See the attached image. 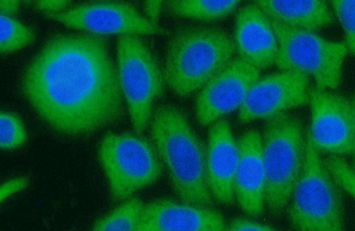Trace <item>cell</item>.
I'll return each instance as SVG.
<instances>
[{"label":"cell","instance_id":"6da1fadb","mask_svg":"<svg viewBox=\"0 0 355 231\" xmlns=\"http://www.w3.org/2000/svg\"><path fill=\"white\" fill-rule=\"evenodd\" d=\"M21 91L40 118L65 135L92 134L123 114L117 69L96 35L51 37L25 69Z\"/></svg>","mask_w":355,"mask_h":231},{"label":"cell","instance_id":"7a4b0ae2","mask_svg":"<svg viewBox=\"0 0 355 231\" xmlns=\"http://www.w3.org/2000/svg\"><path fill=\"white\" fill-rule=\"evenodd\" d=\"M151 136L173 189L184 203L212 207L206 172L207 148L182 110L171 105L158 108L152 116Z\"/></svg>","mask_w":355,"mask_h":231},{"label":"cell","instance_id":"3957f363","mask_svg":"<svg viewBox=\"0 0 355 231\" xmlns=\"http://www.w3.org/2000/svg\"><path fill=\"white\" fill-rule=\"evenodd\" d=\"M234 51V40L220 28H184L168 46L166 82L178 96H189L221 71Z\"/></svg>","mask_w":355,"mask_h":231},{"label":"cell","instance_id":"277c9868","mask_svg":"<svg viewBox=\"0 0 355 231\" xmlns=\"http://www.w3.org/2000/svg\"><path fill=\"white\" fill-rule=\"evenodd\" d=\"M307 134L302 122L290 114L269 120L262 139L266 173L265 204L274 215L293 198L305 166Z\"/></svg>","mask_w":355,"mask_h":231},{"label":"cell","instance_id":"5b68a950","mask_svg":"<svg viewBox=\"0 0 355 231\" xmlns=\"http://www.w3.org/2000/svg\"><path fill=\"white\" fill-rule=\"evenodd\" d=\"M340 187L307 132L305 166L293 195L291 224L297 231H345Z\"/></svg>","mask_w":355,"mask_h":231},{"label":"cell","instance_id":"8992f818","mask_svg":"<svg viewBox=\"0 0 355 231\" xmlns=\"http://www.w3.org/2000/svg\"><path fill=\"white\" fill-rule=\"evenodd\" d=\"M279 49L275 65L283 71H299L315 79L317 87L337 88L342 81L348 49L345 43L323 39L313 31L272 21Z\"/></svg>","mask_w":355,"mask_h":231},{"label":"cell","instance_id":"52a82bcc","mask_svg":"<svg viewBox=\"0 0 355 231\" xmlns=\"http://www.w3.org/2000/svg\"><path fill=\"white\" fill-rule=\"evenodd\" d=\"M98 155L114 200H126L139 189L153 185L163 172L155 148L137 135H107Z\"/></svg>","mask_w":355,"mask_h":231},{"label":"cell","instance_id":"ba28073f","mask_svg":"<svg viewBox=\"0 0 355 231\" xmlns=\"http://www.w3.org/2000/svg\"><path fill=\"white\" fill-rule=\"evenodd\" d=\"M117 74L133 128L141 134L152 119L155 100L164 94V75L150 47L135 35L117 42Z\"/></svg>","mask_w":355,"mask_h":231},{"label":"cell","instance_id":"9c48e42d","mask_svg":"<svg viewBox=\"0 0 355 231\" xmlns=\"http://www.w3.org/2000/svg\"><path fill=\"white\" fill-rule=\"evenodd\" d=\"M44 17L65 26L93 35H163L166 30L152 23L135 6L123 2H92Z\"/></svg>","mask_w":355,"mask_h":231},{"label":"cell","instance_id":"30bf717a","mask_svg":"<svg viewBox=\"0 0 355 231\" xmlns=\"http://www.w3.org/2000/svg\"><path fill=\"white\" fill-rule=\"evenodd\" d=\"M312 128L309 135L319 153L341 157L354 153L355 123L353 103L347 98L313 88L310 91Z\"/></svg>","mask_w":355,"mask_h":231},{"label":"cell","instance_id":"8fae6325","mask_svg":"<svg viewBox=\"0 0 355 231\" xmlns=\"http://www.w3.org/2000/svg\"><path fill=\"white\" fill-rule=\"evenodd\" d=\"M261 71L242 58L231 60L202 88L196 114L202 126L214 124L220 117L239 109L245 102Z\"/></svg>","mask_w":355,"mask_h":231},{"label":"cell","instance_id":"7c38bea8","mask_svg":"<svg viewBox=\"0 0 355 231\" xmlns=\"http://www.w3.org/2000/svg\"><path fill=\"white\" fill-rule=\"evenodd\" d=\"M309 76L283 71L259 78L239 110L241 122L272 119L310 100Z\"/></svg>","mask_w":355,"mask_h":231},{"label":"cell","instance_id":"4fadbf2b","mask_svg":"<svg viewBox=\"0 0 355 231\" xmlns=\"http://www.w3.org/2000/svg\"><path fill=\"white\" fill-rule=\"evenodd\" d=\"M223 215L210 207L159 199L144 205L137 231H225Z\"/></svg>","mask_w":355,"mask_h":231},{"label":"cell","instance_id":"5bb4252c","mask_svg":"<svg viewBox=\"0 0 355 231\" xmlns=\"http://www.w3.org/2000/svg\"><path fill=\"white\" fill-rule=\"evenodd\" d=\"M239 142L226 120H218L209 132L206 172L214 198L222 204L234 201V182L239 164Z\"/></svg>","mask_w":355,"mask_h":231},{"label":"cell","instance_id":"9a60e30c","mask_svg":"<svg viewBox=\"0 0 355 231\" xmlns=\"http://www.w3.org/2000/svg\"><path fill=\"white\" fill-rule=\"evenodd\" d=\"M234 46L240 58L261 69L275 63L279 44L271 19L256 4L241 8L234 28Z\"/></svg>","mask_w":355,"mask_h":231},{"label":"cell","instance_id":"2e32d148","mask_svg":"<svg viewBox=\"0 0 355 231\" xmlns=\"http://www.w3.org/2000/svg\"><path fill=\"white\" fill-rule=\"evenodd\" d=\"M239 164L234 195L244 213L259 216L265 205L266 173L262 154V138L248 131L239 141Z\"/></svg>","mask_w":355,"mask_h":231},{"label":"cell","instance_id":"e0dca14e","mask_svg":"<svg viewBox=\"0 0 355 231\" xmlns=\"http://www.w3.org/2000/svg\"><path fill=\"white\" fill-rule=\"evenodd\" d=\"M255 4L272 21L313 31L333 24L334 17L326 2L322 0L306 1H280V0H259Z\"/></svg>","mask_w":355,"mask_h":231},{"label":"cell","instance_id":"ac0fdd59","mask_svg":"<svg viewBox=\"0 0 355 231\" xmlns=\"http://www.w3.org/2000/svg\"><path fill=\"white\" fill-rule=\"evenodd\" d=\"M240 1H210V0H175L168 4L169 10L179 17L201 21H215L236 10Z\"/></svg>","mask_w":355,"mask_h":231},{"label":"cell","instance_id":"d6986e66","mask_svg":"<svg viewBox=\"0 0 355 231\" xmlns=\"http://www.w3.org/2000/svg\"><path fill=\"white\" fill-rule=\"evenodd\" d=\"M144 208L139 198L128 199L98 221L92 231H137Z\"/></svg>","mask_w":355,"mask_h":231},{"label":"cell","instance_id":"ffe728a7","mask_svg":"<svg viewBox=\"0 0 355 231\" xmlns=\"http://www.w3.org/2000/svg\"><path fill=\"white\" fill-rule=\"evenodd\" d=\"M36 35L31 27L15 19L0 15V51L10 53L31 45Z\"/></svg>","mask_w":355,"mask_h":231},{"label":"cell","instance_id":"44dd1931","mask_svg":"<svg viewBox=\"0 0 355 231\" xmlns=\"http://www.w3.org/2000/svg\"><path fill=\"white\" fill-rule=\"evenodd\" d=\"M26 129L20 118L15 114L4 112L0 113V147L3 151L15 150L26 144Z\"/></svg>","mask_w":355,"mask_h":231},{"label":"cell","instance_id":"7402d4cb","mask_svg":"<svg viewBox=\"0 0 355 231\" xmlns=\"http://www.w3.org/2000/svg\"><path fill=\"white\" fill-rule=\"evenodd\" d=\"M332 6L345 31L348 52L355 55V0H335Z\"/></svg>","mask_w":355,"mask_h":231},{"label":"cell","instance_id":"603a6c76","mask_svg":"<svg viewBox=\"0 0 355 231\" xmlns=\"http://www.w3.org/2000/svg\"><path fill=\"white\" fill-rule=\"evenodd\" d=\"M324 162L338 186L355 200V171L353 167L338 156H329Z\"/></svg>","mask_w":355,"mask_h":231},{"label":"cell","instance_id":"cb8c5ba5","mask_svg":"<svg viewBox=\"0 0 355 231\" xmlns=\"http://www.w3.org/2000/svg\"><path fill=\"white\" fill-rule=\"evenodd\" d=\"M28 185V180L26 177H18V178L6 180L0 188V201L4 203L6 199L12 195L24 191Z\"/></svg>","mask_w":355,"mask_h":231},{"label":"cell","instance_id":"d4e9b609","mask_svg":"<svg viewBox=\"0 0 355 231\" xmlns=\"http://www.w3.org/2000/svg\"><path fill=\"white\" fill-rule=\"evenodd\" d=\"M225 231H278L272 228L264 225V224L256 223V221L243 219L234 220L230 225H227Z\"/></svg>","mask_w":355,"mask_h":231},{"label":"cell","instance_id":"484cf974","mask_svg":"<svg viewBox=\"0 0 355 231\" xmlns=\"http://www.w3.org/2000/svg\"><path fill=\"white\" fill-rule=\"evenodd\" d=\"M71 5V1H64V0H41L34 3V8L37 10L43 11L44 14H53L66 10L67 8Z\"/></svg>","mask_w":355,"mask_h":231},{"label":"cell","instance_id":"4316f807","mask_svg":"<svg viewBox=\"0 0 355 231\" xmlns=\"http://www.w3.org/2000/svg\"><path fill=\"white\" fill-rule=\"evenodd\" d=\"M162 6H163V1L159 0H155V1H146L144 3V10L148 20L152 23L158 24V19L161 14Z\"/></svg>","mask_w":355,"mask_h":231},{"label":"cell","instance_id":"83f0119b","mask_svg":"<svg viewBox=\"0 0 355 231\" xmlns=\"http://www.w3.org/2000/svg\"><path fill=\"white\" fill-rule=\"evenodd\" d=\"M20 6L21 2L17 0H1L0 1V12H1V15L11 17L12 15L18 12Z\"/></svg>","mask_w":355,"mask_h":231},{"label":"cell","instance_id":"f1b7e54d","mask_svg":"<svg viewBox=\"0 0 355 231\" xmlns=\"http://www.w3.org/2000/svg\"><path fill=\"white\" fill-rule=\"evenodd\" d=\"M353 103V109H354V123H355V98H354V102L352 103ZM354 170L355 171V148H354Z\"/></svg>","mask_w":355,"mask_h":231}]
</instances>
